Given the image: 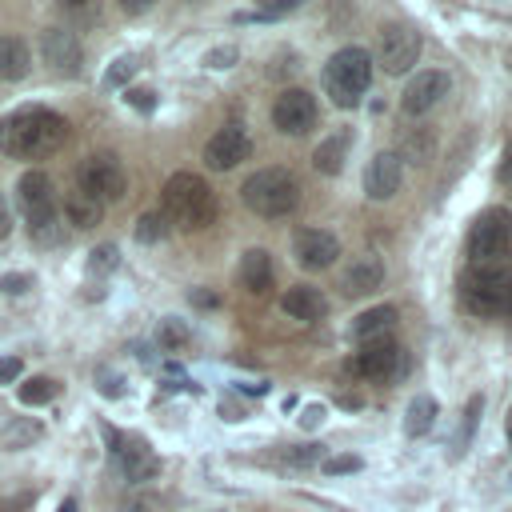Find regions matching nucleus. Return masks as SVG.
<instances>
[{"instance_id": "f257e3e1", "label": "nucleus", "mask_w": 512, "mask_h": 512, "mask_svg": "<svg viewBox=\"0 0 512 512\" xmlns=\"http://www.w3.org/2000/svg\"><path fill=\"white\" fill-rule=\"evenodd\" d=\"M64 140H68V120L48 108H16L12 116L0 120V152L4 156L44 160V156L60 152Z\"/></svg>"}, {"instance_id": "f03ea898", "label": "nucleus", "mask_w": 512, "mask_h": 512, "mask_svg": "<svg viewBox=\"0 0 512 512\" xmlns=\"http://www.w3.org/2000/svg\"><path fill=\"white\" fill-rule=\"evenodd\" d=\"M160 200H164V208H160L164 220L176 224V228H184V232H200V228H208V224L216 220V196H212V188H208L200 176H192V172L168 176Z\"/></svg>"}, {"instance_id": "7ed1b4c3", "label": "nucleus", "mask_w": 512, "mask_h": 512, "mask_svg": "<svg viewBox=\"0 0 512 512\" xmlns=\"http://www.w3.org/2000/svg\"><path fill=\"white\" fill-rule=\"evenodd\" d=\"M240 200H244L256 216L276 220V216H288V212L300 204V184H296V176H292L288 168H260V172H252V176L244 180Z\"/></svg>"}, {"instance_id": "20e7f679", "label": "nucleus", "mask_w": 512, "mask_h": 512, "mask_svg": "<svg viewBox=\"0 0 512 512\" xmlns=\"http://www.w3.org/2000/svg\"><path fill=\"white\" fill-rule=\"evenodd\" d=\"M468 256H472V268L504 272V264L512 256V216L504 208H488L476 216V224L468 232Z\"/></svg>"}, {"instance_id": "39448f33", "label": "nucleus", "mask_w": 512, "mask_h": 512, "mask_svg": "<svg viewBox=\"0 0 512 512\" xmlns=\"http://www.w3.org/2000/svg\"><path fill=\"white\" fill-rule=\"evenodd\" d=\"M372 84V56L364 48H340L324 64V92L336 108H352Z\"/></svg>"}, {"instance_id": "423d86ee", "label": "nucleus", "mask_w": 512, "mask_h": 512, "mask_svg": "<svg viewBox=\"0 0 512 512\" xmlns=\"http://www.w3.org/2000/svg\"><path fill=\"white\" fill-rule=\"evenodd\" d=\"M464 308L476 316H512V276L492 268H468L460 280Z\"/></svg>"}, {"instance_id": "0eeeda50", "label": "nucleus", "mask_w": 512, "mask_h": 512, "mask_svg": "<svg viewBox=\"0 0 512 512\" xmlns=\"http://www.w3.org/2000/svg\"><path fill=\"white\" fill-rule=\"evenodd\" d=\"M16 200H20V212H24V220H28V228H32V236L44 244V240H60L56 232H52V224H56V200H52V180L44 176V172H24L20 176V184H16Z\"/></svg>"}, {"instance_id": "6e6552de", "label": "nucleus", "mask_w": 512, "mask_h": 512, "mask_svg": "<svg viewBox=\"0 0 512 512\" xmlns=\"http://www.w3.org/2000/svg\"><path fill=\"white\" fill-rule=\"evenodd\" d=\"M76 192L92 196V200H120L128 192V172L112 152H96L88 160H80L76 168Z\"/></svg>"}, {"instance_id": "1a4fd4ad", "label": "nucleus", "mask_w": 512, "mask_h": 512, "mask_svg": "<svg viewBox=\"0 0 512 512\" xmlns=\"http://www.w3.org/2000/svg\"><path fill=\"white\" fill-rule=\"evenodd\" d=\"M420 48H424V40H420V32H416L412 24H388V28L380 32L376 56H380V68H384V72L404 76V72L420 60Z\"/></svg>"}, {"instance_id": "9d476101", "label": "nucleus", "mask_w": 512, "mask_h": 512, "mask_svg": "<svg viewBox=\"0 0 512 512\" xmlns=\"http://www.w3.org/2000/svg\"><path fill=\"white\" fill-rule=\"evenodd\" d=\"M272 124L288 136H304L316 124V100L304 88H284L272 104Z\"/></svg>"}, {"instance_id": "9b49d317", "label": "nucleus", "mask_w": 512, "mask_h": 512, "mask_svg": "<svg viewBox=\"0 0 512 512\" xmlns=\"http://www.w3.org/2000/svg\"><path fill=\"white\" fill-rule=\"evenodd\" d=\"M248 156H252V140H248V132H244L240 124L220 128V132L204 144V164L216 168V172H228V168H236V164L248 160Z\"/></svg>"}, {"instance_id": "f8f14e48", "label": "nucleus", "mask_w": 512, "mask_h": 512, "mask_svg": "<svg viewBox=\"0 0 512 512\" xmlns=\"http://www.w3.org/2000/svg\"><path fill=\"white\" fill-rule=\"evenodd\" d=\"M40 52H44V64H48L56 76H76V72H80L84 52H80L76 32H68V28H48V32H40Z\"/></svg>"}, {"instance_id": "ddd939ff", "label": "nucleus", "mask_w": 512, "mask_h": 512, "mask_svg": "<svg viewBox=\"0 0 512 512\" xmlns=\"http://www.w3.org/2000/svg\"><path fill=\"white\" fill-rule=\"evenodd\" d=\"M444 96H448V76L436 72V68H424V72H416V76L408 80V88H404V112H408V116H424V112H432Z\"/></svg>"}, {"instance_id": "4468645a", "label": "nucleus", "mask_w": 512, "mask_h": 512, "mask_svg": "<svg viewBox=\"0 0 512 512\" xmlns=\"http://www.w3.org/2000/svg\"><path fill=\"white\" fill-rule=\"evenodd\" d=\"M292 256H296L300 268H328V264L340 256V244H336V236L324 232V228H300V232L292 236Z\"/></svg>"}, {"instance_id": "2eb2a0df", "label": "nucleus", "mask_w": 512, "mask_h": 512, "mask_svg": "<svg viewBox=\"0 0 512 512\" xmlns=\"http://www.w3.org/2000/svg\"><path fill=\"white\" fill-rule=\"evenodd\" d=\"M396 188H400V156L396 152H376L364 168V192L372 200H388V196H396Z\"/></svg>"}, {"instance_id": "dca6fc26", "label": "nucleus", "mask_w": 512, "mask_h": 512, "mask_svg": "<svg viewBox=\"0 0 512 512\" xmlns=\"http://www.w3.org/2000/svg\"><path fill=\"white\" fill-rule=\"evenodd\" d=\"M396 364H400V348L384 336V340H372V344H364L360 352H356V372L360 376H368V380H388V376H396Z\"/></svg>"}, {"instance_id": "f3484780", "label": "nucleus", "mask_w": 512, "mask_h": 512, "mask_svg": "<svg viewBox=\"0 0 512 512\" xmlns=\"http://www.w3.org/2000/svg\"><path fill=\"white\" fill-rule=\"evenodd\" d=\"M120 448H116V456H120V468H124V476L128 480H152L156 472H160V460H156V452L144 444V440H116Z\"/></svg>"}, {"instance_id": "a211bd4d", "label": "nucleus", "mask_w": 512, "mask_h": 512, "mask_svg": "<svg viewBox=\"0 0 512 512\" xmlns=\"http://www.w3.org/2000/svg\"><path fill=\"white\" fill-rule=\"evenodd\" d=\"M380 284H384V264H380L376 256L352 260V264L344 268V276H340L344 296H368V292H376Z\"/></svg>"}, {"instance_id": "6ab92c4d", "label": "nucleus", "mask_w": 512, "mask_h": 512, "mask_svg": "<svg viewBox=\"0 0 512 512\" xmlns=\"http://www.w3.org/2000/svg\"><path fill=\"white\" fill-rule=\"evenodd\" d=\"M280 308H284L292 320H320V316L328 312V300H324L320 288L296 284V288H288V292L280 296Z\"/></svg>"}, {"instance_id": "aec40b11", "label": "nucleus", "mask_w": 512, "mask_h": 512, "mask_svg": "<svg viewBox=\"0 0 512 512\" xmlns=\"http://www.w3.org/2000/svg\"><path fill=\"white\" fill-rule=\"evenodd\" d=\"M348 144H352V132H348V128H336L332 136H324V140L316 144V152H312L316 172L336 176V172L344 168V160H348Z\"/></svg>"}, {"instance_id": "412c9836", "label": "nucleus", "mask_w": 512, "mask_h": 512, "mask_svg": "<svg viewBox=\"0 0 512 512\" xmlns=\"http://www.w3.org/2000/svg\"><path fill=\"white\" fill-rule=\"evenodd\" d=\"M392 328H396V308H392V304H376V308H368V312H360V316L352 320V336H356L360 344L384 340Z\"/></svg>"}, {"instance_id": "4be33fe9", "label": "nucleus", "mask_w": 512, "mask_h": 512, "mask_svg": "<svg viewBox=\"0 0 512 512\" xmlns=\"http://www.w3.org/2000/svg\"><path fill=\"white\" fill-rule=\"evenodd\" d=\"M240 284L252 296H264L272 288V256L264 248H248L244 252V260H240Z\"/></svg>"}, {"instance_id": "5701e85b", "label": "nucleus", "mask_w": 512, "mask_h": 512, "mask_svg": "<svg viewBox=\"0 0 512 512\" xmlns=\"http://www.w3.org/2000/svg\"><path fill=\"white\" fill-rule=\"evenodd\" d=\"M28 44L16 36H0V80H24L28 76Z\"/></svg>"}, {"instance_id": "b1692460", "label": "nucleus", "mask_w": 512, "mask_h": 512, "mask_svg": "<svg viewBox=\"0 0 512 512\" xmlns=\"http://www.w3.org/2000/svg\"><path fill=\"white\" fill-rule=\"evenodd\" d=\"M64 212H68V220H72L76 228H96V224H100L104 204H100V200H92V196H84V192H72V196L64 200Z\"/></svg>"}, {"instance_id": "393cba45", "label": "nucleus", "mask_w": 512, "mask_h": 512, "mask_svg": "<svg viewBox=\"0 0 512 512\" xmlns=\"http://www.w3.org/2000/svg\"><path fill=\"white\" fill-rule=\"evenodd\" d=\"M432 424H436V400L432 396H416L408 404V412H404V432L408 436H424V432H432Z\"/></svg>"}, {"instance_id": "a878e982", "label": "nucleus", "mask_w": 512, "mask_h": 512, "mask_svg": "<svg viewBox=\"0 0 512 512\" xmlns=\"http://www.w3.org/2000/svg\"><path fill=\"white\" fill-rule=\"evenodd\" d=\"M56 396H60V384L48 380V376H32V380L20 384V400H24V404H48V400H56Z\"/></svg>"}, {"instance_id": "bb28decb", "label": "nucleus", "mask_w": 512, "mask_h": 512, "mask_svg": "<svg viewBox=\"0 0 512 512\" xmlns=\"http://www.w3.org/2000/svg\"><path fill=\"white\" fill-rule=\"evenodd\" d=\"M164 236H168L164 212H144V216L136 220V240H140V244H156V240H164Z\"/></svg>"}, {"instance_id": "cd10ccee", "label": "nucleus", "mask_w": 512, "mask_h": 512, "mask_svg": "<svg viewBox=\"0 0 512 512\" xmlns=\"http://www.w3.org/2000/svg\"><path fill=\"white\" fill-rule=\"evenodd\" d=\"M188 336H192V332H188V324H184V320H176V316H164V320H160V328H156V340H160L164 348H172V352H176V348H184V344H188Z\"/></svg>"}, {"instance_id": "c85d7f7f", "label": "nucleus", "mask_w": 512, "mask_h": 512, "mask_svg": "<svg viewBox=\"0 0 512 512\" xmlns=\"http://www.w3.org/2000/svg\"><path fill=\"white\" fill-rule=\"evenodd\" d=\"M32 440H40V424H32V420H20V424H12V428L0 436L4 448H28Z\"/></svg>"}, {"instance_id": "c756f323", "label": "nucleus", "mask_w": 512, "mask_h": 512, "mask_svg": "<svg viewBox=\"0 0 512 512\" xmlns=\"http://www.w3.org/2000/svg\"><path fill=\"white\" fill-rule=\"evenodd\" d=\"M132 72H136V56H116L112 68L104 72V88H120V84H128Z\"/></svg>"}, {"instance_id": "7c9ffc66", "label": "nucleus", "mask_w": 512, "mask_h": 512, "mask_svg": "<svg viewBox=\"0 0 512 512\" xmlns=\"http://www.w3.org/2000/svg\"><path fill=\"white\" fill-rule=\"evenodd\" d=\"M112 268H116V248H112V244H100V248L92 252V260H88V272L100 276V272H112Z\"/></svg>"}, {"instance_id": "2f4dec72", "label": "nucleus", "mask_w": 512, "mask_h": 512, "mask_svg": "<svg viewBox=\"0 0 512 512\" xmlns=\"http://www.w3.org/2000/svg\"><path fill=\"white\" fill-rule=\"evenodd\" d=\"M236 56H240V52H236V44H224V48H212V52L204 56V64H208V68H232V64H236Z\"/></svg>"}, {"instance_id": "473e14b6", "label": "nucleus", "mask_w": 512, "mask_h": 512, "mask_svg": "<svg viewBox=\"0 0 512 512\" xmlns=\"http://www.w3.org/2000/svg\"><path fill=\"white\" fill-rule=\"evenodd\" d=\"M128 104H132L136 112H152V108H156V92H152V88H128Z\"/></svg>"}, {"instance_id": "72a5a7b5", "label": "nucleus", "mask_w": 512, "mask_h": 512, "mask_svg": "<svg viewBox=\"0 0 512 512\" xmlns=\"http://www.w3.org/2000/svg\"><path fill=\"white\" fill-rule=\"evenodd\" d=\"M360 468V456H332V460H324V472H356Z\"/></svg>"}, {"instance_id": "f704fd0d", "label": "nucleus", "mask_w": 512, "mask_h": 512, "mask_svg": "<svg viewBox=\"0 0 512 512\" xmlns=\"http://www.w3.org/2000/svg\"><path fill=\"white\" fill-rule=\"evenodd\" d=\"M36 496L32 492H16V496H0V512H24Z\"/></svg>"}, {"instance_id": "c9c22d12", "label": "nucleus", "mask_w": 512, "mask_h": 512, "mask_svg": "<svg viewBox=\"0 0 512 512\" xmlns=\"http://www.w3.org/2000/svg\"><path fill=\"white\" fill-rule=\"evenodd\" d=\"M20 368H24V364H20V356H4V360H0V384L16 380V376H20Z\"/></svg>"}, {"instance_id": "e433bc0d", "label": "nucleus", "mask_w": 512, "mask_h": 512, "mask_svg": "<svg viewBox=\"0 0 512 512\" xmlns=\"http://www.w3.org/2000/svg\"><path fill=\"white\" fill-rule=\"evenodd\" d=\"M100 392H104V396H124V380H120V376L100 372Z\"/></svg>"}, {"instance_id": "4c0bfd02", "label": "nucleus", "mask_w": 512, "mask_h": 512, "mask_svg": "<svg viewBox=\"0 0 512 512\" xmlns=\"http://www.w3.org/2000/svg\"><path fill=\"white\" fill-rule=\"evenodd\" d=\"M300 424H304V428L324 424V408H320V404H308V408H304V416H300Z\"/></svg>"}, {"instance_id": "58836bf2", "label": "nucleus", "mask_w": 512, "mask_h": 512, "mask_svg": "<svg viewBox=\"0 0 512 512\" xmlns=\"http://www.w3.org/2000/svg\"><path fill=\"white\" fill-rule=\"evenodd\" d=\"M28 284H32V276H8L4 292H28Z\"/></svg>"}, {"instance_id": "ea45409f", "label": "nucleus", "mask_w": 512, "mask_h": 512, "mask_svg": "<svg viewBox=\"0 0 512 512\" xmlns=\"http://www.w3.org/2000/svg\"><path fill=\"white\" fill-rule=\"evenodd\" d=\"M500 180H504V184H512V152L504 156V168H500Z\"/></svg>"}, {"instance_id": "a19ab883", "label": "nucleus", "mask_w": 512, "mask_h": 512, "mask_svg": "<svg viewBox=\"0 0 512 512\" xmlns=\"http://www.w3.org/2000/svg\"><path fill=\"white\" fill-rule=\"evenodd\" d=\"M8 232H12V220H8V212H4V208H0V240H4V236H8Z\"/></svg>"}, {"instance_id": "79ce46f5", "label": "nucleus", "mask_w": 512, "mask_h": 512, "mask_svg": "<svg viewBox=\"0 0 512 512\" xmlns=\"http://www.w3.org/2000/svg\"><path fill=\"white\" fill-rule=\"evenodd\" d=\"M60 512H76V500H64V504H60Z\"/></svg>"}, {"instance_id": "37998d69", "label": "nucleus", "mask_w": 512, "mask_h": 512, "mask_svg": "<svg viewBox=\"0 0 512 512\" xmlns=\"http://www.w3.org/2000/svg\"><path fill=\"white\" fill-rule=\"evenodd\" d=\"M504 60H508V72H512V48H508V56H504Z\"/></svg>"}, {"instance_id": "c03bdc74", "label": "nucleus", "mask_w": 512, "mask_h": 512, "mask_svg": "<svg viewBox=\"0 0 512 512\" xmlns=\"http://www.w3.org/2000/svg\"><path fill=\"white\" fill-rule=\"evenodd\" d=\"M508 436H512V412H508Z\"/></svg>"}]
</instances>
